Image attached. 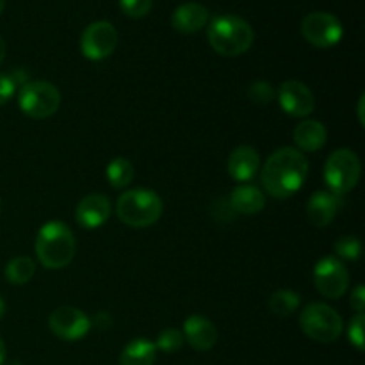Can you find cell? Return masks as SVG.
I'll use <instances>...</instances> for the list:
<instances>
[{
    "instance_id": "1",
    "label": "cell",
    "mask_w": 365,
    "mask_h": 365,
    "mask_svg": "<svg viewBox=\"0 0 365 365\" xmlns=\"http://www.w3.org/2000/svg\"><path fill=\"white\" fill-rule=\"evenodd\" d=\"M309 177V160L292 146H284L269 155L262 168V185L273 198L285 200L298 192Z\"/></svg>"
},
{
    "instance_id": "2",
    "label": "cell",
    "mask_w": 365,
    "mask_h": 365,
    "mask_svg": "<svg viewBox=\"0 0 365 365\" xmlns=\"http://www.w3.org/2000/svg\"><path fill=\"white\" fill-rule=\"evenodd\" d=\"M36 255L46 269H63L73 260L77 245L75 235L63 221H48L36 237Z\"/></svg>"
},
{
    "instance_id": "3",
    "label": "cell",
    "mask_w": 365,
    "mask_h": 365,
    "mask_svg": "<svg viewBox=\"0 0 365 365\" xmlns=\"http://www.w3.org/2000/svg\"><path fill=\"white\" fill-rule=\"evenodd\" d=\"M207 39L214 52L225 57H237L248 52L253 45V29L245 18L234 14L216 16L209 24Z\"/></svg>"
},
{
    "instance_id": "4",
    "label": "cell",
    "mask_w": 365,
    "mask_h": 365,
    "mask_svg": "<svg viewBox=\"0 0 365 365\" xmlns=\"http://www.w3.org/2000/svg\"><path fill=\"white\" fill-rule=\"evenodd\" d=\"M163 200L150 189H132L118 198L116 214L127 227L146 228L155 225L163 216Z\"/></svg>"
},
{
    "instance_id": "5",
    "label": "cell",
    "mask_w": 365,
    "mask_h": 365,
    "mask_svg": "<svg viewBox=\"0 0 365 365\" xmlns=\"http://www.w3.org/2000/svg\"><path fill=\"white\" fill-rule=\"evenodd\" d=\"M362 175L359 155L349 148L335 150L324 164V180L331 192L342 196L356 187Z\"/></svg>"
},
{
    "instance_id": "6",
    "label": "cell",
    "mask_w": 365,
    "mask_h": 365,
    "mask_svg": "<svg viewBox=\"0 0 365 365\" xmlns=\"http://www.w3.org/2000/svg\"><path fill=\"white\" fill-rule=\"evenodd\" d=\"M299 327L309 339L328 344L341 337L344 324L342 317L330 305L310 303L299 316Z\"/></svg>"
},
{
    "instance_id": "7",
    "label": "cell",
    "mask_w": 365,
    "mask_h": 365,
    "mask_svg": "<svg viewBox=\"0 0 365 365\" xmlns=\"http://www.w3.org/2000/svg\"><path fill=\"white\" fill-rule=\"evenodd\" d=\"M18 106L34 120H45L53 116L61 106V93L53 84L46 81H29L18 93Z\"/></svg>"
},
{
    "instance_id": "8",
    "label": "cell",
    "mask_w": 365,
    "mask_h": 365,
    "mask_svg": "<svg viewBox=\"0 0 365 365\" xmlns=\"http://www.w3.org/2000/svg\"><path fill=\"white\" fill-rule=\"evenodd\" d=\"M302 34L310 45L317 48H330L341 41L344 29L337 16L324 11H316L303 18Z\"/></svg>"
},
{
    "instance_id": "9",
    "label": "cell",
    "mask_w": 365,
    "mask_h": 365,
    "mask_svg": "<svg viewBox=\"0 0 365 365\" xmlns=\"http://www.w3.org/2000/svg\"><path fill=\"white\" fill-rule=\"evenodd\" d=\"M314 285L317 292L328 299H339L349 287V273L337 257H324L314 269Z\"/></svg>"
},
{
    "instance_id": "10",
    "label": "cell",
    "mask_w": 365,
    "mask_h": 365,
    "mask_svg": "<svg viewBox=\"0 0 365 365\" xmlns=\"http://www.w3.org/2000/svg\"><path fill=\"white\" fill-rule=\"evenodd\" d=\"M118 46V31L109 21H93L84 29L81 36V50L86 59L103 61Z\"/></svg>"
},
{
    "instance_id": "11",
    "label": "cell",
    "mask_w": 365,
    "mask_h": 365,
    "mask_svg": "<svg viewBox=\"0 0 365 365\" xmlns=\"http://www.w3.org/2000/svg\"><path fill=\"white\" fill-rule=\"evenodd\" d=\"M48 328L63 341H78L86 337L91 328V319L75 307H59L48 317Z\"/></svg>"
},
{
    "instance_id": "12",
    "label": "cell",
    "mask_w": 365,
    "mask_h": 365,
    "mask_svg": "<svg viewBox=\"0 0 365 365\" xmlns=\"http://www.w3.org/2000/svg\"><path fill=\"white\" fill-rule=\"evenodd\" d=\"M278 102L292 118H307L316 107L314 93L299 81H285L278 89Z\"/></svg>"
},
{
    "instance_id": "13",
    "label": "cell",
    "mask_w": 365,
    "mask_h": 365,
    "mask_svg": "<svg viewBox=\"0 0 365 365\" xmlns=\"http://www.w3.org/2000/svg\"><path fill=\"white\" fill-rule=\"evenodd\" d=\"M109 216L110 202L106 195H100V192L84 196L75 210V220L86 230H95V228L102 227L109 220Z\"/></svg>"
},
{
    "instance_id": "14",
    "label": "cell",
    "mask_w": 365,
    "mask_h": 365,
    "mask_svg": "<svg viewBox=\"0 0 365 365\" xmlns=\"http://www.w3.org/2000/svg\"><path fill=\"white\" fill-rule=\"evenodd\" d=\"M342 207V198L331 191H317L307 203V217L317 228H324L335 220Z\"/></svg>"
},
{
    "instance_id": "15",
    "label": "cell",
    "mask_w": 365,
    "mask_h": 365,
    "mask_svg": "<svg viewBox=\"0 0 365 365\" xmlns=\"http://www.w3.org/2000/svg\"><path fill=\"white\" fill-rule=\"evenodd\" d=\"M209 21V9L200 2H185L171 14V25L182 34H195Z\"/></svg>"
},
{
    "instance_id": "16",
    "label": "cell",
    "mask_w": 365,
    "mask_h": 365,
    "mask_svg": "<svg viewBox=\"0 0 365 365\" xmlns=\"http://www.w3.org/2000/svg\"><path fill=\"white\" fill-rule=\"evenodd\" d=\"M184 339L198 351L212 349L217 342V330L212 321L203 316H191L184 323Z\"/></svg>"
},
{
    "instance_id": "17",
    "label": "cell",
    "mask_w": 365,
    "mask_h": 365,
    "mask_svg": "<svg viewBox=\"0 0 365 365\" xmlns=\"http://www.w3.org/2000/svg\"><path fill=\"white\" fill-rule=\"evenodd\" d=\"M228 173L234 180L237 182H248L252 180L260 170V155L255 148L245 145L237 146L234 152L228 157Z\"/></svg>"
},
{
    "instance_id": "18",
    "label": "cell",
    "mask_w": 365,
    "mask_h": 365,
    "mask_svg": "<svg viewBox=\"0 0 365 365\" xmlns=\"http://www.w3.org/2000/svg\"><path fill=\"white\" fill-rule=\"evenodd\" d=\"M232 207H234L235 214H242V216H252V214H259L266 205V196L260 191L257 185H237L234 191L228 196Z\"/></svg>"
},
{
    "instance_id": "19",
    "label": "cell",
    "mask_w": 365,
    "mask_h": 365,
    "mask_svg": "<svg viewBox=\"0 0 365 365\" xmlns=\"http://www.w3.org/2000/svg\"><path fill=\"white\" fill-rule=\"evenodd\" d=\"M294 138L296 146L299 148V152H317V150L323 148L327 145L328 132L321 121L317 120H305L294 128Z\"/></svg>"
},
{
    "instance_id": "20",
    "label": "cell",
    "mask_w": 365,
    "mask_h": 365,
    "mask_svg": "<svg viewBox=\"0 0 365 365\" xmlns=\"http://www.w3.org/2000/svg\"><path fill=\"white\" fill-rule=\"evenodd\" d=\"M157 348L146 339H134L125 346L120 355V365H153Z\"/></svg>"
},
{
    "instance_id": "21",
    "label": "cell",
    "mask_w": 365,
    "mask_h": 365,
    "mask_svg": "<svg viewBox=\"0 0 365 365\" xmlns=\"http://www.w3.org/2000/svg\"><path fill=\"white\" fill-rule=\"evenodd\" d=\"M106 175L107 180H109V184L113 185L114 189H123L127 187L128 184H132V180H134V164L128 159H125V157H116V159H113L107 164Z\"/></svg>"
},
{
    "instance_id": "22",
    "label": "cell",
    "mask_w": 365,
    "mask_h": 365,
    "mask_svg": "<svg viewBox=\"0 0 365 365\" xmlns=\"http://www.w3.org/2000/svg\"><path fill=\"white\" fill-rule=\"evenodd\" d=\"M36 264L31 257H14L6 266V280L13 285H25L32 280Z\"/></svg>"
},
{
    "instance_id": "23",
    "label": "cell",
    "mask_w": 365,
    "mask_h": 365,
    "mask_svg": "<svg viewBox=\"0 0 365 365\" xmlns=\"http://www.w3.org/2000/svg\"><path fill=\"white\" fill-rule=\"evenodd\" d=\"M299 294L296 292L287 291V289H282L271 294L269 298V310L277 317H289L299 309Z\"/></svg>"
},
{
    "instance_id": "24",
    "label": "cell",
    "mask_w": 365,
    "mask_h": 365,
    "mask_svg": "<svg viewBox=\"0 0 365 365\" xmlns=\"http://www.w3.org/2000/svg\"><path fill=\"white\" fill-rule=\"evenodd\" d=\"M182 344H184V335H182V331L175 330V328H166L157 337L155 348L164 353H175L182 348Z\"/></svg>"
},
{
    "instance_id": "25",
    "label": "cell",
    "mask_w": 365,
    "mask_h": 365,
    "mask_svg": "<svg viewBox=\"0 0 365 365\" xmlns=\"http://www.w3.org/2000/svg\"><path fill=\"white\" fill-rule=\"evenodd\" d=\"M334 250L337 253V259L356 260L362 253V242L356 237H351V235H344V237L335 242Z\"/></svg>"
},
{
    "instance_id": "26",
    "label": "cell",
    "mask_w": 365,
    "mask_h": 365,
    "mask_svg": "<svg viewBox=\"0 0 365 365\" xmlns=\"http://www.w3.org/2000/svg\"><path fill=\"white\" fill-rule=\"evenodd\" d=\"M248 98L250 102L257 103V106H267L273 102L274 89L267 81H255L250 84L248 88Z\"/></svg>"
},
{
    "instance_id": "27",
    "label": "cell",
    "mask_w": 365,
    "mask_h": 365,
    "mask_svg": "<svg viewBox=\"0 0 365 365\" xmlns=\"http://www.w3.org/2000/svg\"><path fill=\"white\" fill-rule=\"evenodd\" d=\"M210 216L214 217V221L220 225H228L235 220V210L232 207L228 196H223V198L214 200L212 205H210Z\"/></svg>"
},
{
    "instance_id": "28",
    "label": "cell",
    "mask_w": 365,
    "mask_h": 365,
    "mask_svg": "<svg viewBox=\"0 0 365 365\" xmlns=\"http://www.w3.org/2000/svg\"><path fill=\"white\" fill-rule=\"evenodd\" d=\"M153 0H120V7L128 18H143L152 11Z\"/></svg>"
},
{
    "instance_id": "29",
    "label": "cell",
    "mask_w": 365,
    "mask_h": 365,
    "mask_svg": "<svg viewBox=\"0 0 365 365\" xmlns=\"http://www.w3.org/2000/svg\"><path fill=\"white\" fill-rule=\"evenodd\" d=\"M364 327H365L364 314H356V316L349 321V327H348L349 342H351L356 349H360V351L364 349Z\"/></svg>"
},
{
    "instance_id": "30",
    "label": "cell",
    "mask_w": 365,
    "mask_h": 365,
    "mask_svg": "<svg viewBox=\"0 0 365 365\" xmlns=\"http://www.w3.org/2000/svg\"><path fill=\"white\" fill-rule=\"evenodd\" d=\"M14 91H16V86L11 81L9 75L0 73V106L9 102V100L13 98Z\"/></svg>"
},
{
    "instance_id": "31",
    "label": "cell",
    "mask_w": 365,
    "mask_h": 365,
    "mask_svg": "<svg viewBox=\"0 0 365 365\" xmlns=\"http://www.w3.org/2000/svg\"><path fill=\"white\" fill-rule=\"evenodd\" d=\"M353 309L356 310V314H364L365 309V289L364 285H356L351 292V298H349Z\"/></svg>"
},
{
    "instance_id": "32",
    "label": "cell",
    "mask_w": 365,
    "mask_h": 365,
    "mask_svg": "<svg viewBox=\"0 0 365 365\" xmlns=\"http://www.w3.org/2000/svg\"><path fill=\"white\" fill-rule=\"evenodd\" d=\"M91 324L95 328H98V330H109L113 327V316L109 312H106V310H100V312L95 314Z\"/></svg>"
},
{
    "instance_id": "33",
    "label": "cell",
    "mask_w": 365,
    "mask_h": 365,
    "mask_svg": "<svg viewBox=\"0 0 365 365\" xmlns=\"http://www.w3.org/2000/svg\"><path fill=\"white\" fill-rule=\"evenodd\" d=\"M364 106H365V96L362 95V96H360V100H359V120H360V125H365Z\"/></svg>"
},
{
    "instance_id": "34",
    "label": "cell",
    "mask_w": 365,
    "mask_h": 365,
    "mask_svg": "<svg viewBox=\"0 0 365 365\" xmlns=\"http://www.w3.org/2000/svg\"><path fill=\"white\" fill-rule=\"evenodd\" d=\"M6 362V344H4L2 337H0V365Z\"/></svg>"
},
{
    "instance_id": "35",
    "label": "cell",
    "mask_w": 365,
    "mask_h": 365,
    "mask_svg": "<svg viewBox=\"0 0 365 365\" xmlns=\"http://www.w3.org/2000/svg\"><path fill=\"white\" fill-rule=\"evenodd\" d=\"M6 41H4V38L2 36H0V64H2V61H4V57H6Z\"/></svg>"
},
{
    "instance_id": "36",
    "label": "cell",
    "mask_w": 365,
    "mask_h": 365,
    "mask_svg": "<svg viewBox=\"0 0 365 365\" xmlns=\"http://www.w3.org/2000/svg\"><path fill=\"white\" fill-rule=\"evenodd\" d=\"M4 316H6V302H4V298L0 296V319H2Z\"/></svg>"
},
{
    "instance_id": "37",
    "label": "cell",
    "mask_w": 365,
    "mask_h": 365,
    "mask_svg": "<svg viewBox=\"0 0 365 365\" xmlns=\"http://www.w3.org/2000/svg\"><path fill=\"white\" fill-rule=\"evenodd\" d=\"M4 6H6V2H4V0H0V14H2V11H4Z\"/></svg>"
},
{
    "instance_id": "38",
    "label": "cell",
    "mask_w": 365,
    "mask_h": 365,
    "mask_svg": "<svg viewBox=\"0 0 365 365\" xmlns=\"http://www.w3.org/2000/svg\"><path fill=\"white\" fill-rule=\"evenodd\" d=\"M9 365H21V364L16 362V360H13V362H9Z\"/></svg>"
},
{
    "instance_id": "39",
    "label": "cell",
    "mask_w": 365,
    "mask_h": 365,
    "mask_svg": "<svg viewBox=\"0 0 365 365\" xmlns=\"http://www.w3.org/2000/svg\"><path fill=\"white\" fill-rule=\"evenodd\" d=\"M0 212H2V200H0Z\"/></svg>"
}]
</instances>
